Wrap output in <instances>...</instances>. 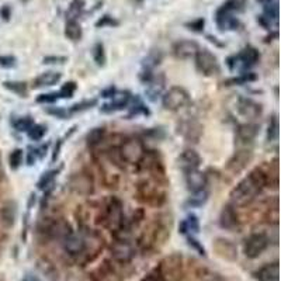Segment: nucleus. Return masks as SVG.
I'll list each match as a JSON object with an SVG mask.
<instances>
[{"label": "nucleus", "mask_w": 281, "mask_h": 281, "mask_svg": "<svg viewBox=\"0 0 281 281\" xmlns=\"http://www.w3.org/2000/svg\"><path fill=\"white\" fill-rule=\"evenodd\" d=\"M267 247H269V238H267V235L262 234V232H258V234H252L245 240L243 252H245L246 258L256 259L259 258Z\"/></svg>", "instance_id": "nucleus-8"}, {"label": "nucleus", "mask_w": 281, "mask_h": 281, "mask_svg": "<svg viewBox=\"0 0 281 281\" xmlns=\"http://www.w3.org/2000/svg\"><path fill=\"white\" fill-rule=\"evenodd\" d=\"M125 212H124L123 203L118 199L110 200V203L105 205L104 211L101 214V222L114 234H123L125 229Z\"/></svg>", "instance_id": "nucleus-2"}, {"label": "nucleus", "mask_w": 281, "mask_h": 281, "mask_svg": "<svg viewBox=\"0 0 281 281\" xmlns=\"http://www.w3.org/2000/svg\"><path fill=\"white\" fill-rule=\"evenodd\" d=\"M58 175V170H49V172H47V173H44V175L41 176V179L38 180V188L40 190H47L51 184H52L53 179H55V176Z\"/></svg>", "instance_id": "nucleus-32"}, {"label": "nucleus", "mask_w": 281, "mask_h": 281, "mask_svg": "<svg viewBox=\"0 0 281 281\" xmlns=\"http://www.w3.org/2000/svg\"><path fill=\"white\" fill-rule=\"evenodd\" d=\"M69 187L76 194L89 195L94 191L93 177L86 172H77L69 179Z\"/></svg>", "instance_id": "nucleus-10"}, {"label": "nucleus", "mask_w": 281, "mask_h": 281, "mask_svg": "<svg viewBox=\"0 0 281 281\" xmlns=\"http://www.w3.org/2000/svg\"><path fill=\"white\" fill-rule=\"evenodd\" d=\"M129 103V94L128 93H117L113 94V100L110 103L104 104L100 110L103 113H114L124 110Z\"/></svg>", "instance_id": "nucleus-18"}, {"label": "nucleus", "mask_w": 281, "mask_h": 281, "mask_svg": "<svg viewBox=\"0 0 281 281\" xmlns=\"http://www.w3.org/2000/svg\"><path fill=\"white\" fill-rule=\"evenodd\" d=\"M207 175L204 172H201L199 169L190 170V172H186V184H187V188L191 191V193H195V191H200V190H204L207 187Z\"/></svg>", "instance_id": "nucleus-13"}, {"label": "nucleus", "mask_w": 281, "mask_h": 281, "mask_svg": "<svg viewBox=\"0 0 281 281\" xmlns=\"http://www.w3.org/2000/svg\"><path fill=\"white\" fill-rule=\"evenodd\" d=\"M278 273H280V267L278 263H269L263 266L262 269L256 271V278L259 281H277L278 280Z\"/></svg>", "instance_id": "nucleus-20"}, {"label": "nucleus", "mask_w": 281, "mask_h": 281, "mask_svg": "<svg viewBox=\"0 0 281 281\" xmlns=\"http://www.w3.org/2000/svg\"><path fill=\"white\" fill-rule=\"evenodd\" d=\"M105 136V129L103 127H96V128L90 129L88 134H86V144L90 148H96L100 145Z\"/></svg>", "instance_id": "nucleus-26"}, {"label": "nucleus", "mask_w": 281, "mask_h": 281, "mask_svg": "<svg viewBox=\"0 0 281 281\" xmlns=\"http://www.w3.org/2000/svg\"><path fill=\"white\" fill-rule=\"evenodd\" d=\"M199 49V44L195 41H191V40H182V41L176 42L173 45V52H175L177 58L180 59L193 58Z\"/></svg>", "instance_id": "nucleus-14"}, {"label": "nucleus", "mask_w": 281, "mask_h": 281, "mask_svg": "<svg viewBox=\"0 0 281 281\" xmlns=\"http://www.w3.org/2000/svg\"><path fill=\"white\" fill-rule=\"evenodd\" d=\"M85 0H73L72 3H70V7H69V20H75L76 18V16H79L80 13H82V10L85 9Z\"/></svg>", "instance_id": "nucleus-36"}, {"label": "nucleus", "mask_w": 281, "mask_h": 281, "mask_svg": "<svg viewBox=\"0 0 281 281\" xmlns=\"http://www.w3.org/2000/svg\"><path fill=\"white\" fill-rule=\"evenodd\" d=\"M93 57L94 61H96V64L97 65H104L105 62V53H104V47H103V44H96V47L93 49Z\"/></svg>", "instance_id": "nucleus-41"}, {"label": "nucleus", "mask_w": 281, "mask_h": 281, "mask_svg": "<svg viewBox=\"0 0 281 281\" xmlns=\"http://www.w3.org/2000/svg\"><path fill=\"white\" fill-rule=\"evenodd\" d=\"M9 163H10L12 169H18L23 163V151L21 149H14L9 156Z\"/></svg>", "instance_id": "nucleus-35"}, {"label": "nucleus", "mask_w": 281, "mask_h": 281, "mask_svg": "<svg viewBox=\"0 0 281 281\" xmlns=\"http://www.w3.org/2000/svg\"><path fill=\"white\" fill-rule=\"evenodd\" d=\"M82 27L76 20H68L65 24V35L69 38L70 41H79L82 38Z\"/></svg>", "instance_id": "nucleus-25"}, {"label": "nucleus", "mask_w": 281, "mask_h": 281, "mask_svg": "<svg viewBox=\"0 0 281 281\" xmlns=\"http://www.w3.org/2000/svg\"><path fill=\"white\" fill-rule=\"evenodd\" d=\"M14 128L17 129V131H20V132H27L33 125H34V121L31 120L30 117H24V118H18L17 121H14Z\"/></svg>", "instance_id": "nucleus-38"}, {"label": "nucleus", "mask_w": 281, "mask_h": 281, "mask_svg": "<svg viewBox=\"0 0 281 281\" xmlns=\"http://www.w3.org/2000/svg\"><path fill=\"white\" fill-rule=\"evenodd\" d=\"M16 64V58L14 57H0V65L5 68H12Z\"/></svg>", "instance_id": "nucleus-47"}, {"label": "nucleus", "mask_w": 281, "mask_h": 281, "mask_svg": "<svg viewBox=\"0 0 281 281\" xmlns=\"http://www.w3.org/2000/svg\"><path fill=\"white\" fill-rule=\"evenodd\" d=\"M37 267L40 270V273H41L42 275H45L49 281H58V270H57V267H55L49 260H47V259H40V260L37 262Z\"/></svg>", "instance_id": "nucleus-23"}, {"label": "nucleus", "mask_w": 281, "mask_h": 281, "mask_svg": "<svg viewBox=\"0 0 281 281\" xmlns=\"http://www.w3.org/2000/svg\"><path fill=\"white\" fill-rule=\"evenodd\" d=\"M105 25H110V27H113V25H118V21L117 20H114L111 16L105 14V16H103V17L100 18L99 21L96 23V27H105Z\"/></svg>", "instance_id": "nucleus-42"}, {"label": "nucleus", "mask_w": 281, "mask_h": 281, "mask_svg": "<svg viewBox=\"0 0 281 281\" xmlns=\"http://www.w3.org/2000/svg\"><path fill=\"white\" fill-rule=\"evenodd\" d=\"M66 58L65 57H47V58H44V64H58V62H65Z\"/></svg>", "instance_id": "nucleus-48"}, {"label": "nucleus", "mask_w": 281, "mask_h": 281, "mask_svg": "<svg viewBox=\"0 0 281 281\" xmlns=\"http://www.w3.org/2000/svg\"><path fill=\"white\" fill-rule=\"evenodd\" d=\"M47 113L52 114V116H57L58 118H66L70 114V111H66L64 108H48Z\"/></svg>", "instance_id": "nucleus-46"}, {"label": "nucleus", "mask_w": 281, "mask_h": 281, "mask_svg": "<svg viewBox=\"0 0 281 281\" xmlns=\"http://www.w3.org/2000/svg\"><path fill=\"white\" fill-rule=\"evenodd\" d=\"M96 104V100H92V101H83L80 104H75L72 107V110L70 113H75V111H80V110H86L89 107H92V105Z\"/></svg>", "instance_id": "nucleus-45"}, {"label": "nucleus", "mask_w": 281, "mask_h": 281, "mask_svg": "<svg viewBox=\"0 0 281 281\" xmlns=\"http://www.w3.org/2000/svg\"><path fill=\"white\" fill-rule=\"evenodd\" d=\"M215 21H217L218 29L221 31L225 30H236L239 27V20L235 17L234 13L223 10L222 7H219L215 13Z\"/></svg>", "instance_id": "nucleus-15"}, {"label": "nucleus", "mask_w": 281, "mask_h": 281, "mask_svg": "<svg viewBox=\"0 0 281 281\" xmlns=\"http://www.w3.org/2000/svg\"><path fill=\"white\" fill-rule=\"evenodd\" d=\"M61 145H62V142H58V147H55V149H53V155H52V160H53V162H55V159L58 158L59 149H61Z\"/></svg>", "instance_id": "nucleus-53"}, {"label": "nucleus", "mask_w": 281, "mask_h": 281, "mask_svg": "<svg viewBox=\"0 0 281 281\" xmlns=\"http://www.w3.org/2000/svg\"><path fill=\"white\" fill-rule=\"evenodd\" d=\"M259 134V127L256 124H242L238 127L236 135L240 140L243 142H250L253 140Z\"/></svg>", "instance_id": "nucleus-22"}, {"label": "nucleus", "mask_w": 281, "mask_h": 281, "mask_svg": "<svg viewBox=\"0 0 281 281\" xmlns=\"http://www.w3.org/2000/svg\"><path fill=\"white\" fill-rule=\"evenodd\" d=\"M204 18H197V20H194L191 23L186 24V27H188V30H193V31H197V33H201L204 30Z\"/></svg>", "instance_id": "nucleus-43"}, {"label": "nucleus", "mask_w": 281, "mask_h": 281, "mask_svg": "<svg viewBox=\"0 0 281 281\" xmlns=\"http://www.w3.org/2000/svg\"><path fill=\"white\" fill-rule=\"evenodd\" d=\"M267 186V173L262 169H255L242 179L238 186L231 191V200L234 205H246L262 193V190Z\"/></svg>", "instance_id": "nucleus-1"}, {"label": "nucleus", "mask_w": 281, "mask_h": 281, "mask_svg": "<svg viewBox=\"0 0 281 281\" xmlns=\"http://www.w3.org/2000/svg\"><path fill=\"white\" fill-rule=\"evenodd\" d=\"M70 232L69 225L64 221H57V222H53L52 225H49V228H48V234L51 235L52 238H59V239L62 240L66 236V235Z\"/></svg>", "instance_id": "nucleus-27"}, {"label": "nucleus", "mask_w": 281, "mask_h": 281, "mask_svg": "<svg viewBox=\"0 0 281 281\" xmlns=\"http://www.w3.org/2000/svg\"><path fill=\"white\" fill-rule=\"evenodd\" d=\"M236 108L242 117L249 118V120H255V118L260 117V114H262V105L253 100L246 99V97H240L238 100Z\"/></svg>", "instance_id": "nucleus-12"}, {"label": "nucleus", "mask_w": 281, "mask_h": 281, "mask_svg": "<svg viewBox=\"0 0 281 281\" xmlns=\"http://www.w3.org/2000/svg\"><path fill=\"white\" fill-rule=\"evenodd\" d=\"M256 2H259V3H262V5H267V3H271V2H275V0H256Z\"/></svg>", "instance_id": "nucleus-54"}, {"label": "nucleus", "mask_w": 281, "mask_h": 281, "mask_svg": "<svg viewBox=\"0 0 281 281\" xmlns=\"http://www.w3.org/2000/svg\"><path fill=\"white\" fill-rule=\"evenodd\" d=\"M200 223H199V218L195 215H188L186 221H183L182 225H180V231L182 234H186L187 231H193V232H199Z\"/></svg>", "instance_id": "nucleus-31"}, {"label": "nucleus", "mask_w": 281, "mask_h": 281, "mask_svg": "<svg viewBox=\"0 0 281 281\" xmlns=\"http://www.w3.org/2000/svg\"><path fill=\"white\" fill-rule=\"evenodd\" d=\"M179 162V166L182 167V170L186 173V172H190V170L199 169L200 163H201V159H200V155L194 149H186L184 152H182V155L177 159Z\"/></svg>", "instance_id": "nucleus-16"}, {"label": "nucleus", "mask_w": 281, "mask_h": 281, "mask_svg": "<svg viewBox=\"0 0 281 281\" xmlns=\"http://www.w3.org/2000/svg\"><path fill=\"white\" fill-rule=\"evenodd\" d=\"M23 281H41L37 275H33V274H27V275H24V278Z\"/></svg>", "instance_id": "nucleus-52"}, {"label": "nucleus", "mask_w": 281, "mask_h": 281, "mask_svg": "<svg viewBox=\"0 0 281 281\" xmlns=\"http://www.w3.org/2000/svg\"><path fill=\"white\" fill-rule=\"evenodd\" d=\"M75 92H76V83L68 82V83H65L64 86L61 88L58 96L59 97H64V99H68V97H72Z\"/></svg>", "instance_id": "nucleus-39"}, {"label": "nucleus", "mask_w": 281, "mask_h": 281, "mask_svg": "<svg viewBox=\"0 0 281 281\" xmlns=\"http://www.w3.org/2000/svg\"><path fill=\"white\" fill-rule=\"evenodd\" d=\"M264 17L269 18L271 23L277 25L278 23V0L275 2H271V3H267L264 5Z\"/></svg>", "instance_id": "nucleus-29"}, {"label": "nucleus", "mask_w": 281, "mask_h": 281, "mask_svg": "<svg viewBox=\"0 0 281 281\" xmlns=\"http://www.w3.org/2000/svg\"><path fill=\"white\" fill-rule=\"evenodd\" d=\"M195 58V66L197 69L204 73L205 76H212L219 73V64H218L217 57L208 49H199L194 55Z\"/></svg>", "instance_id": "nucleus-5"}, {"label": "nucleus", "mask_w": 281, "mask_h": 281, "mask_svg": "<svg viewBox=\"0 0 281 281\" xmlns=\"http://www.w3.org/2000/svg\"><path fill=\"white\" fill-rule=\"evenodd\" d=\"M219 225L228 231H232L238 225V214L232 204H227L222 208L221 215H219Z\"/></svg>", "instance_id": "nucleus-17"}, {"label": "nucleus", "mask_w": 281, "mask_h": 281, "mask_svg": "<svg viewBox=\"0 0 281 281\" xmlns=\"http://www.w3.org/2000/svg\"><path fill=\"white\" fill-rule=\"evenodd\" d=\"M142 281H163V278H162V277H160L159 274H155V273H152V274L147 275V277H145V278H144Z\"/></svg>", "instance_id": "nucleus-50"}, {"label": "nucleus", "mask_w": 281, "mask_h": 281, "mask_svg": "<svg viewBox=\"0 0 281 281\" xmlns=\"http://www.w3.org/2000/svg\"><path fill=\"white\" fill-rule=\"evenodd\" d=\"M58 99V93H47L38 96V97H37V101H38V103H55Z\"/></svg>", "instance_id": "nucleus-44"}, {"label": "nucleus", "mask_w": 281, "mask_h": 281, "mask_svg": "<svg viewBox=\"0 0 281 281\" xmlns=\"http://www.w3.org/2000/svg\"><path fill=\"white\" fill-rule=\"evenodd\" d=\"M215 249H217V252L222 258L228 259V260H234L236 258V247L229 240L217 239V242H215Z\"/></svg>", "instance_id": "nucleus-24"}, {"label": "nucleus", "mask_w": 281, "mask_h": 281, "mask_svg": "<svg viewBox=\"0 0 281 281\" xmlns=\"http://www.w3.org/2000/svg\"><path fill=\"white\" fill-rule=\"evenodd\" d=\"M163 79L160 80V82H156V79L153 76V79L151 80L148 85V89L145 90V93H147V97L151 101H156V99L159 97V94L162 93V90H163Z\"/></svg>", "instance_id": "nucleus-28"}, {"label": "nucleus", "mask_w": 281, "mask_h": 281, "mask_svg": "<svg viewBox=\"0 0 281 281\" xmlns=\"http://www.w3.org/2000/svg\"><path fill=\"white\" fill-rule=\"evenodd\" d=\"M111 256L120 263H128L136 256V249L128 239L118 238L110 247Z\"/></svg>", "instance_id": "nucleus-9"}, {"label": "nucleus", "mask_w": 281, "mask_h": 281, "mask_svg": "<svg viewBox=\"0 0 281 281\" xmlns=\"http://www.w3.org/2000/svg\"><path fill=\"white\" fill-rule=\"evenodd\" d=\"M260 58V55H259V51L256 48L253 47H246L242 49V52L239 55H236V57H231V61L235 62V65L232 66V69L234 68H243V69H249L250 66L253 65H256V62Z\"/></svg>", "instance_id": "nucleus-11"}, {"label": "nucleus", "mask_w": 281, "mask_h": 281, "mask_svg": "<svg viewBox=\"0 0 281 281\" xmlns=\"http://www.w3.org/2000/svg\"><path fill=\"white\" fill-rule=\"evenodd\" d=\"M45 132H47V127L40 125V124H34V125H33V127H31L29 131H27L30 139H33V140L42 139V136L45 135Z\"/></svg>", "instance_id": "nucleus-33"}, {"label": "nucleus", "mask_w": 281, "mask_h": 281, "mask_svg": "<svg viewBox=\"0 0 281 281\" xmlns=\"http://www.w3.org/2000/svg\"><path fill=\"white\" fill-rule=\"evenodd\" d=\"M0 14H2L3 20H9V18H10V9H9V6L2 7V10H0Z\"/></svg>", "instance_id": "nucleus-51"}, {"label": "nucleus", "mask_w": 281, "mask_h": 281, "mask_svg": "<svg viewBox=\"0 0 281 281\" xmlns=\"http://www.w3.org/2000/svg\"><path fill=\"white\" fill-rule=\"evenodd\" d=\"M138 195L149 205H160L166 200L164 188L152 180H144L138 184Z\"/></svg>", "instance_id": "nucleus-4"}, {"label": "nucleus", "mask_w": 281, "mask_h": 281, "mask_svg": "<svg viewBox=\"0 0 281 281\" xmlns=\"http://www.w3.org/2000/svg\"><path fill=\"white\" fill-rule=\"evenodd\" d=\"M62 247L64 250L70 256H80L88 250V239L86 232L75 234L70 231L69 234L62 239Z\"/></svg>", "instance_id": "nucleus-7"}, {"label": "nucleus", "mask_w": 281, "mask_h": 281, "mask_svg": "<svg viewBox=\"0 0 281 281\" xmlns=\"http://www.w3.org/2000/svg\"><path fill=\"white\" fill-rule=\"evenodd\" d=\"M278 138V120L277 117H273V120L270 121L269 129H267V139L275 140Z\"/></svg>", "instance_id": "nucleus-40"}, {"label": "nucleus", "mask_w": 281, "mask_h": 281, "mask_svg": "<svg viewBox=\"0 0 281 281\" xmlns=\"http://www.w3.org/2000/svg\"><path fill=\"white\" fill-rule=\"evenodd\" d=\"M5 88L9 89L13 93L18 94V96L27 94V86L23 82H5Z\"/></svg>", "instance_id": "nucleus-34"}, {"label": "nucleus", "mask_w": 281, "mask_h": 281, "mask_svg": "<svg viewBox=\"0 0 281 281\" xmlns=\"http://www.w3.org/2000/svg\"><path fill=\"white\" fill-rule=\"evenodd\" d=\"M221 7H222L223 10L231 13L242 12L243 10V2L242 0H227Z\"/></svg>", "instance_id": "nucleus-37"}, {"label": "nucleus", "mask_w": 281, "mask_h": 281, "mask_svg": "<svg viewBox=\"0 0 281 281\" xmlns=\"http://www.w3.org/2000/svg\"><path fill=\"white\" fill-rule=\"evenodd\" d=\"M190 101V96L183 88H172L164 93L163 99H162V104L166 110L170 111H177L183 108L184 105L188 104Z\"/></svg>", "instance_id": "nucleus-6"}, {"label": "nucleus", "mask_w": 281, "mask_h": 281, "mask_svg": "<svg viewBox=\"0 0 281 281\" xmlns=\"http://www.w3.org/2000/svg\"><path fill=\"white\" fill-rule=\"evenodd\" d=\"M62 75L58 72H45L34 80V88H48V86H53L61 80Z\"/></svg>", "instance_id": "nucleus-21"}, {"label": "nucleus", "mask_w": 281, "mask_h": 281, "mask_svg": "<svg viewBox=\"0 0 281 281\" xmlns=\"http://www.w3.org/2000/svg\"><path fill=\"white\" fill-rule=\"evenodd\" d=\"M252 158L250 152H246V151H239L234 155V158L229 160L228 169L232 172V173H239L242 170L245 169L249 160Z\"/></svg>", "instance_id": "nucleus-19"}, {"label": "nucleus", "mask_w": 281, "mask_h": 281, "mask_svg": "<svg viewBox=\"0 0 281 281\" xmlns=\"http://www.w3.org/2000/svg\"><path fill=\"white\" fill-rule=\"evenodd\" d=\"M118 153L125 163L139 164L147 151H145V145L142 140L138 138H129V139L124 140L121 147L118 148Z\"/></svg>", "instance_id": "nucleus-3"}, {"label": "nucleus", "mask_w": 281, "mask_h": 281, "mask_svg": "<svg viewBox=\"0 0 281 281\" xmlns=\"http://www.w3.org/2000/svg\"><path fill=\"white\" fill-rule=\"evenodd\" d=\"M258 21H259V24H260V25H263L264 29H267V30H270V27L273 25V23L270 21L269 18L264 17L263 14H262V16H259V17H258Z\"/></svg>", "instance_id": "nucleus-49"}, {"label": "nucleus", "mask_w": 281, "mask_h": 281, "mask_svg": "<svg viewBox=\"0 0 281 281\" xmlns=\"http://www.w3.org/2000/svg\"><path fill=\"white\" fill-rule=\"evenodd\" d=\"M208 191L207 190H200V191H195L193 193V195L187 200V205L190 207H203V205L208 201Z\"/></svg>", "instance_id": "nucleus-30"}]
</instances>
